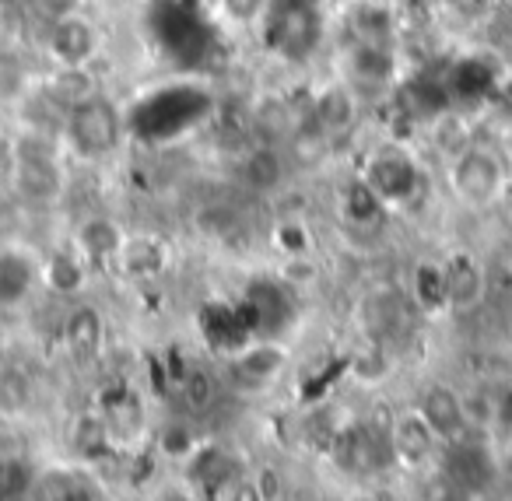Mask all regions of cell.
<instances>
[{
	"mask_svg": "<svg viewBox=\"0 0 512 501\" xmlns=\"http://www.w3.org/2000/svg\"><path fill=\"white\" fill-rule=\"evenodd\" d=\"M435 501H474V498H470V491H463V487L449 484V491H442Z\"/></svg>",
	"mask_w": 512,
	"mask_h": 501,
	"instance_id": "cell-46",
	"label": "cell"
},
{
	"mask_svg": "<svg viewBox=\"0 0 512 501\" xmlns=\"http://www.w3.org/2000/svg\"><path fill=\"white\" fill-rule=\"evenodd\" d=\"M348 78L355 85H369V88H379V85H390L397 81V53L393 46H372V43H355L348 50Z\"/></svg>",
	"mask_w": 512,
	"mask_h": 501,
	"instance_id": "cell-15",
	"label": "cell"
},
{
	"mask_svg": "<svg viewBox=\"0 0 512 501\" xmlns=\"http://www.w3.org/2000/svg\"><path fill=\"white\" fill-rule=\"evenodd\" d=\"M390 445H393V456L407 466H418L425 463L428 456L435 452V445H442L435 438V431L428 428V421L421 417V410H404V414L393 417L390 424Z\"/></svg>",
	"mask_w": 512,
	"mask_h": 501,
	"instance_id": "cell-11",
	"label": "cell"
},
{
	"mask_svg": "<svg viewBox=\"0 0 512 501\" xmlns=\"http://www.w3.org/2000/svg\"><path fill=\"white\" fill-rule=\"evenodd\" d=\"M358 102L348 85H330L313 99V120L323 134H344L355 123Z\"/></svg>",
	"mask_w": 512,
	"mask_h": 501,
	"instance_id": "cell-20",
	"label": "cell"
},
{
	"mask_svg": "<svg viewBox=\"0 0 512 501\" xmlns=\"http://www.w3.org/2000/svg\"><path fill=\"white\" fill-rule=\"evenodd\" d=\"M358 319H362V330L372 337V344H383V340L397 337L407 323V305L397 291L379 288L372 295H365L362 309H358Z\"/></svg>",
	"mask_w": 512,
	"mask_h": 501,
	"instance_id": "cell-13",
	"label": "cell"
},
{
	"mask_svg": "<svg viewBox=\"0 0 512 501\" xmlns=\"http://www.w3.org/2000/svg\"><path fill=\"white\" fill-rule=\"evenodd\" d=\"M46 284L60 295H74L85 288V256L81 253H53L43 270Z\"/></svg>",
	"mask_w": 512,
	"mask_h": 501,
	"instance_id": "cell-29",
	"label": "cell"
},
{
	"mask_svg": "<svg viewBox=\"0 0 512 501\" xmlns=\"http://www.w3.org/2000/svg\"><path fill=\"white\" fill-rule=\"evenodd\" d=\"M46 50L60 67H88V60L99 50V32L85 15H67L50 25Z\"/></svg>",
	"mask_w": 512,
	"mask_h": 501,
	"instance_id": "cell-9",
	"label": "cell"
},
{
	"mask_svg": "<svg viewBox=\"0 0 512 501\" xmlns=\"http://www.w3.org/2000/svg\"><path fill=\"white\" fill-rule=\"evenodd\" d=\"M327 0H267V11L260 18V39L285 64H306L316 57L327 32Z\"/></svg>",
	"mask_w": 512,
	"mask_h": 501,
	"instance_id": "cell-2",
	"label": "cell"
},
{
	"mask_svg": "<svg viewBox=\"0 0 512 501\" xmlns=\"http://www.w3.org/2000/svg\"><path fill=\"white\" fill-rule=\"evenodd\" d=\"M449 186H453L456 200H463L467 207H488L509 186V169H505L498 151L474 144L449 162Z\"/></svg>",
	"mask_w": 512,
	"mask_h": 501,
	"instance_id": "cell-5",
	"label": "cell"
},
{
	"mask_svg": "<svg viewBox=\"0 0 512 501\" xmlns=\"http://www.w3.org/2000/svg\"><path fill=\"white\" fill-rule=\"evenodd\" d=\"M116 263H120V270H127L130 277H151L165 267V249L158 239H141V235L130 239L127 235V242H123Z\"/></svg>",
	"mask_w": 512,
	"mask_h": 501,
	"instance_id": "cell-27",
	"label": "cell"
},
{
	"mask_svg": "<svg viewBox=\"0 0 512 501\" xmlns=\"http://www.w3.org/2000/svg\"><path fill=\"white\" fill-rule=\"evenodd\" d=\"M355 501H372V498H355Z\"/></svg>",
	"mask_w": 512,
	"mask_h": 501,
	"instance_id": "cell-47",
	"label": "cell"
},
{
	"mask_svg": "<svg viewBox=\"0 0 512 501\" xmlns=\"http://www.w3.org/2000/svg\"><path fill=\"white\" fill-rule=\"evenodd\" d=\"M505 71L498 60L484 57V53H467V57H456L453 64L442 71L446 81V92L453 109H477L488 106L495 99L498 85H502Z\"/></svg>",
	"mask_w": 512,
	"mask_h": 501,
	"instance_id": "cell-7",
	"label": "cell"
},
{
	"mask_svg": "<svg viewBox=\"0 0 512 501\" xmlns=\"http://www.w3.org/2000/svg\"><path fill=\"white\" fill-rule=\"evenodd\" d=\"M158 445H162L165 456L186 459L200 442H197V435L190 431V424H169V428L162 431V438H158Z\"/></svg>",
	"mask_w": 512,
	"mask_h": 501,
	"instance_id": "cell-37",
	"label": "cell"
},
{
	"mask_svg": "<svg viewBox=\"0 0 512 501\" xmlns=\"http://www.w3.org/2000/svg\"><path fill=\"white\" fill-rule=\"evenodd\" d=\"M242 316H246L253 337H274L281 326L292 319V302H288V284L285 281H256L249 284L246 298L239 302Z\"/></svg>",
	"mask_w": 512,
	"mask_h": 501,
	"instance_id": "cell-8",
	"label": "cell"
},
{
	"mask_svg": "<svg viewBox=\"0 0 512 501\" xmlns=\"http://www.w3.org/2000/svg\"><path fill=\"white\" fill-rule=\"evenodd\" d=\"M256 130L260 134H267L274 141V137H288L295 130V120L292 113H288V102H264V106L256 109Z\"/></svg>",
	"mask_w": 512,
	"mask_h": 501,
	"instance_id": "cell-32",
	"label": "cell"
},
{
	"mask_svg": "<svg viewBox=\"0 0 512 501\" xmlns=\"http://www.w3.org/2000/svg\"><path fill=\"white\" fill-rule=\"evenodd\" d=\"M449 4H453V8L460 11V15L477 18V15H481V11H488L491 0H449Z\"/></svg>",
	"mask_w": 512,
	"mask_h": 501,
	"instance_id": "cell-45",
	"label": "cell"
},
{
	"mask_svg": "<svg viewBox=\"0 0 512 501\" xmlns=\"http://www.w3.org/2000/svg\"><path fill=\"white\" fill-rule=\"evenodd\" d=\"M274 242H278V249L285 256H306L309 246H313V235H309V228L302 225V221L288 218L274 228Z\"/></svg>",
	"mask_w": 512,
	"mask_h": 501,
	"instance_id": "cell-34",
	"label": "cell"
},
{
	"mask_svg": "<svg viewBox=\"0 0 512 501\" xmlns=\"http://www.w3.org/2000/svg\"><path fill=\"white\" fill-rule=\"evenodd\" d=\"M341 214L351 228H376L386 214V204L365 179H355V183H348V190L341 197Z\"/></svg>",
	"mask_w": 512,
	"mask_h": 501,
	"instance_id": "cell-23",
	"label": "cell"
},
{
	"mask_svg": "<svg viewBox=\"0 0 512 501\" xmlns=\"http://www.w3.org/2000/svg\"><path fill=\"white\" fill-rule=\"evenodd\" d=\"M428 127H432L435 151H439L446 162H453V158H460L467 148H474V134H470V123H467V116H463V109H449V113L435 116Z\"/></svg>",
	"mask_w": 512,
	"mask_h": 501,
	"instance_id": "cell-24",
	"label": "cell"
},
{
	"mask_svg": "<svg viewBox=\"0 0 512 501\" xmlns=\"http://www.w3.org/2000/svg\"><path fill=\"white\" fill-rule=\"evenodd\" d=\"M36 288V263L22 249H0V305L15 309Z\"/></svg>",
	"mask_w": 512,
	"mask_h": 501,
	"instance_id": "cell-19",
	"label": "cell"
},
{
	"mask_svg": "<svg viewBox=\"0 0 512 501\" xmlns=\"http://www.w3.org/2000/svg\"><path fill=\"white\" fill-rule=\"evenodd\" d=\"M400 109L421 123H432L435 116L449 113L453 102H449L442 71L439 74H418V78H411L407 85H400Z\"/></svg>",
	"mask_w": 512,
	"mask_h": 501,
	"instance_id": "cell-14",
	"label": "cell"
},
{
	"mask_svg": "<svg viewBox=\"0 0 512 501\" xmlns=\"http://www.w3.org/2000/svg\"><path fill=\"white\" fill-rule=\"evenodd\" d=\"M221 494H225V501H264V494L256 491L253 477H249V480H232V484H228Z\"/></svg>",
	"mask_w": 512,
	"mask_h": 501,
	"instance_id": "cell-42",
	"label": "cell"
},
{
	"mask_svg": "<svg viewBox=\"0 0 512 501\" xmlns=\"http://www.w3.org/2000/svg\"><path fill=\"white\" fill-rule=\"evenodd\" d=\"M64 340L78 358H95L106 340V323L95 305H78L64 323Z\"/></svg>",
	"mask_w": 512,
	"mask_h": 501,
	"instance_id": "cell-21",
	"label": "cell"
},
{
	"mask_svg": "<svg viewBox=\"0 0 512 501\" xmlns=\"http://www.w3.org/2000/svg\"><path fill=\"white\" fill-rule=\"evenodd\" d=\"M351 32H355V43L393 46V36H397L393 11L379 0H358L355 11H351Z\"/></svg>",
	"mask_w": 512,
	"mask_h": 501,
	"instance_id": "cell-22",
	"label": "cell"
},
{
	"mask_svg": "<svg viewBox=\"0 0 512 501\" xmlns=\"http://www.w3.org/2000/svg\"><path fill=\"white\" fill-rule=\"evenodd\" d=\"M362 179L379 193L386 207L411 204L421 190H425V172L414 162V155H407L404 148H383L369 158Z\"/></svg>",
	"mask_w": 512,
	"mask_h": 501,
	"instance_id": "cell-6",
	"label": "cell"
},
{
	"mask_svg": "<svg viewBox=\"0 0 512 501\" xmlns=\"http://www.w3.org/2000/svg\"><path fill=\"white\" fill-rule=\"evenodd\" d=\"M491 421L512 435V389H505V393L495 400V417H491Z\"/></svg>",
	"mask_w": 512,
	"mask_h": 501,
	"instance_id": "cell-44",
	"label": "cell"
},
{
	"mask_svg": "<svg viewBox=\"0 0 512 501\" xmlns=\"http://www.w3.org/2000/svg\"><path fill=\"white\" fill-rule=\"evenodd\" d=\"M446 470L449 480L463 491H481L484 484L491 480V459L481 445H470V442H449V456H446Z\"/></svg>",
	"mask_w": 512,
	"mask_h": 501,
	"instance_id": "cell-18",
	"label": "cell"
},
{
	"mask_svg": "<svg viewBox=\"0 0 512 501\" xmlns=\"http://www.w3.org/2000/svg\"><path fill=\"white\" fill-rule=\"evenodd\" d=\"M253 484H256V491L264 494V501H281V494H285L278 470H271V466H260V470L253 473Z\"/></svg>",
	"mask_w": 512,
	"mask_h": 501,
	"instance_id": "cell-41",
	"label": "cell"
},
{
	"mask_svg": "<svg viewBox=\"0 0 512 501\" xmlns=\"http://www.w3.org/2000/svg\"><path fill=\"white\" fill-rule=\"evenodd\" d=\"M218 8L228 25H260L267 0H218Z\"/></svg>",
	"mask_w": 512,
	"mask_h": 501,
	"instance_id": "cell-36",
	"label": "cell"
},
{
	"mask_svg": "<svg viewBox=\"0 0 512 501\" xmlns=\"http://www.w3.org/2000/svg\"><path fill=\"white\" fill-rule=\"evenodd\" d=\"M39 8L50 22H57V18L78 15V0H39Z\"/></svg>",
	"mask_w": 512,
	"mask_h": 501,
	"instance_id": "cell-43",
	"label": "cell"
},
{
	"mask_svg": "<svg viewBox=\"0 0 512 501\" xmlns=\"http://www.w3.org/2000/svg\"><path fill=\"white\" fill-rule=\"evenodd\" d=\"M446 274V302L453 312H470L484 298V270L470 253H453L442 263Z\"/></svg>",
	"mask_w": 512,
	"mask_h": 501,
	"instance_id": "cell-12",
	"label": "cell"
},
{
	"mask_svg": "<svg viewBox=\"0 0 512 501\" xmlns=\"http://www.w3.org/2000/svg\"><path fill=\"white\" fill-rule=\"evenodd\" d=\"M50 92H53V99L67 109L78 106V102H85V99H92V95H99L95 92L92 74H88L85 67H60V74L50 81Z\"/></svg>",
	"mask_w": 512,
	"mask_h": 501,
	"instance_id": "cell-30",
	"label": "cell"
},
{
	"mask_svg": "<svg viewBox=\"0 0 512 501\" xmlns=\"http://www.w3.org/2000/svg\"><path fill=\"white\" fill-rule=\"evenodd\" d=\"M43 498L46 501H92V487L85 480L71 477V473H53L43 480Z\"/></svg>",
	"mask_w": 512,
	"mask_h": 501,
	"instance_id": "cell-33",
	"label": "cell"
},
{
	"mask_svg": "<svg viewBox=\"0 0 512 501\" xmlns=\"http://www.w3.org/2000/svg\"><path fill=\"white\" fill-rule=\"evenodd\" d=\"M411 295L418 302L421 312L435 316V312H446V274H442V263H418L411 277Z\"/></svg>",
	"mask_w": 512,
	"mask_h": 501,
	"instance_id": "cell-26",
	"label": "cell"
},
{
	"mask_svg": "<svg viewBox=\"0 0 512 501\" xmlns=\"http://www.w3.org/2000/svg\"><path fill=\"white\" fill-rule=\"evenodd\" d=\"M151 36H155L158 50L172 60L176 67L190 71L200 67L211 50V25L200 15L197 0H155L151 4Z\"/></svg>",
	"mask_w": 512,
	"mask_h": 501,
	"instance_id": "cell-3",
	"label": "cell"
},
{
	"mask_svg": "<svg viewBox=\"0 0 512 501\" xmlns=\"http://www.w3.org/2000/svg\"><path fill=\"white\" fill-rule=\"evenodd\" d=\"M421 417L428 421V428L435 431L442 445L449 442H460L470 428V417H467V400H463L456 389L449 386H428L421 393V403H418Z\"/></svg>",
	"mask_w": 512,
	"mask_h": 501,
	"instance_id": "cell-10",
	"label": "cell"
},
{
	"mask_svg": "<svg viewBox=\"0 0 512 501\" xmlns=\"http://www.w3.org/2000/svg\"><path fill=\"white\" fill-rule=\"evenodd\" d=\"M123 242H127V235H123V228L116 225L113 218L81 221L78 235H74V246H78V253L85 256L88 263H116Z\"/></svg>",
	"mask_w": 512,
	"mask_h": 501,
	"instance_id": "cell-16",
	"label": "cell"
},
{
	"mask_svg": "<svg viewBox=\"0 0 512 501\" xmlns=\"http://www.w3.org/2000/svg\"><path fill=\"white\" fill-rule=\"evenodd\" d=\"M351 372H355L362 382H379V379H386V372H390V361H386V354L379 351V344H372L369 351L358 354V358L351 361Z\"/></svg>",
	"mask_w": 512,
	"mask_h": 501,
	"instance_id": "cell-38",
	"label": "cell"
},
{
	"mask_svg": "<svg viewBox=\"0 0 512 501\" xmlns=\"http://www.w3.org/2000/svg\"><path fill=\"white\" fill-rule=\"evenodd\" d=\"M179 389H183V400L190 410H207L214 403V396H218V382L204 368H190L183 375V382H179Z\"/></svg>",
	"mask_w": 512,
	"mask_h": 501,
	"instance_id": "cell-31",
	"label": "cell"
},
{
	"mask_svg": "<svg viewBox=\"0 0 512 501\" xmlns=\"http://www.w3.org/2000/svg\"><path fill=\"white\" fill-rule=\"evenodd\" d=\"M285 361L288 354L281 344H274V340H249L242 351H235V372H239V379L264 386V382H274L285 372Z\"/></svg>",
	"mask_w": 512,
	"mask_h": 501,
	"instance_id": "cell-17",
	"label": "cell"
},
{
	"mask_svg": "<svg viewBox=\"0 0 512 501\" xmlns=\"http://www.w3.org/2000/svg\"><path fill=\"white\" fill-rule=\"evenodd\" d=\"M488 106H491V113L498 116V123L509 130L512 127V74H505L502 85H498V92H495V99H491Z\"/></svg>",
	"mask_w": 512,
	"mask_h": 501,
	"instance_id": "cell-40",
	"label": "cell"
},
{
	"mask_svg": "<svg viewBox=\"0 0 512 501\" xmlns=\"http://www.w3.org/2000/svg\"><path fill=\"white\" fill-rule=\"evenodd\" d=\"M281 281L288 288H306V284L316 281V263L313 256H285V267H281Z\"/></svg>",
	"mask_w": 512,
	"mask_h": 501,
	"instance_id": "cell-39",
	"label": "cell"
},
{
	"mask_svg": "<svg viewBox=\"0 0 512 501\" xmlns=\"http://www.w3.org/2000/svg\"><path fill=\"white\" fill-rule=\"evenodd\" d=\"M64 134H67V144H71L81 158H106L109 151H116L123 134H127V116L109 99L92 95V99L67 109Z\"/></svg>",
	"mask_w": 512,
	"mask_h": 501,
	"instance_id": "cell-4",
	"label": "cell"
},
{
	"mask_svg": "<svg viewBox=\"0 0 512 501\" xmlns=\"http://www.w3.org/2000/svg\"><path fill=\"white\" fill-rule=\"evenodd\" d=\"M109 438H113V431H109V424L102 417H81L74 424V445L81 452H102L109 445Z\"/></svg>",
	"mask_w": 512,
	"mask_h": 501,
	"instance_id": "cell-35",
	"label": "cell"
},
{
	"mask_svg": "<svg viewBox=\"0 0 512 501\" xmlns=\"http://www.w3.org/2000/svg\"><path fill=\"white\" fill-rule=\"evenodd\" d=\"M207 113H211V95L190 81H176V85H162L141 95L127 109V134L151 144H165L186 137Z\"/></svg>",
	"mask_w": 512,
	"mask_h": 501,
	"instance_id": "cell-1",
	"label": "cell"
},
{
	"mask_svg": "<svg viewBox=\"0 0 512 501\" xmlns=\"http://www.w3.org/2000/svg\"><path fill=\"white\" fill-rule=\"evenodd\" d=\"M242 176H246L249 186L256 190H274L285 176V162H281L278 148L274 144H264V148L249 151V158L242 162Z\"/></svg>",
	"mask_w": 512,
	"mask_h": 501,
	"instance_id": "cell-28",
	"label": "cell"
},
{
	"mask_svg": "<svg viewBox=\"0 0 512 501\" xmlns=\"http://www.w3.org/2000/svg\"><path fill=\"white\" fill-rule=\"evenodd\" d=\"M186 463H190L193 480L211 487V491H225V487L232 484V459L221 449H214V445H197V449L186 456Z\"/></svg>",
	"mask_w": 512,
	"mask_h": 501,
	"instance_id": "cell-25",
	"label": "cell"
}]
</instances>
